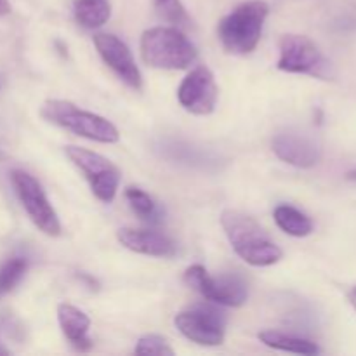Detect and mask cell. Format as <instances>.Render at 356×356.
Masks as SVG:
<instances>
[{"label":"cell","mask_w":356,"mask_h":356,"mask_svg":"<svg viewBox=\"0 0 356 356\" xmlns=\"http://www.w3.org/2000/svg\"><path fill=\"white\" fill-rule=\"evenodd\" d=\"M221 225L233 250L250 266H273L284 257L280 247L268 238L264 229L250 216L228 209L221 214Z\"/></svg>","instance_id":"obj_1"},{"label":"cell","mask_w":356,"mask_h":356,"mask_svg":"<svg viewBox=\"0 0 356 356\" xmlns=\"http://www.w3.org/2000/svg\"><path fill=\"white\" fill-rule=\"evenodd\" d=\"M270 6L263 0L240 3L219 21L218 35L222 47L232 54H249L257 47Z\"/></svg>","instance_id":"obj_2"},{"label":"cell","mask_w":356,"mask_h":356,"mask_svg":"<svg viewBox=\"0 0 356 356\" xmlns=\"http://www.w3.org/2000/svg\"><path fill=\"white\" fill-rule=\"evenodd\" d=\"M141 56L159 70H184L197 59V49L176 26L149 28L141 37Z\"/></svg>","instance_id":"obj_3"},{"label":"cell","mask_w":356,"mask_h":356,"mask_svg":"<svg viewBox=\"0 0 356 356\" xmlns=\"http://www.w3.org/2000/svg\"><path fill=\"white\" fill-rule=\"evenodd\" d=\"M40 115L51 124L59 125L80 138L90 139V141L103 143V145H113L118 143L120 134L118 129L106 120L90 111L80 110L76 104L63 99H49L42 106Z\"/></svg>","instance_id":"obj_4"},{"label":"cell","mask_w":356,"mask_h":356,"mask_svg":"<svg viewBox=\"0 0 356 356\" xmlns=\"http://www.w3.org/2000/svg\"><path fill=\"white\" fill-rule=\"evenodd\" d=\"M66 155L89 181L90 190L104 204H111L120 186V170L103 155L80 146H66Z\"/></svg>","instance_id":"obj_5"},{"label":"cell","mask_w":356,"mask_h":356,"mask_svg":"<svg viewBox=\"0 0 356 356\" xmlns=\"http://www.w3.org/2000/svg\"><path fill=\"white\" fill-rule=\"evenodd\" d=\"M278 70L299 75H312L329 79L332 75L330 63L322 54L316 44L305 35L289 33L280 38V58Z\"/></svg>","instance_id":"obj_6"},{"label":"cell","mask_w":356,"mask_h":356,"mask_svg":"<svg viewBox=\"0 0 356 356\" xmlns=\"http://www.w3.org/2000/svg\"><path fill=\"white\" fill-rule=\"evenodd\" d=\"M10 181L31 222L45 235L58 236L61 233V222L52 205L49 204L40 183L24 170H13Z\"/></svg>","instance_id":"obj_7"},{"label":"cell","mask_w":356,"mask_h":356,"mask_svg":"<svg viewBox=\"0 0 356 356\" xmlns=\"http://www.w3.org/2000/svg\"><path fill=\"white\" fill-rule=\"evenodd\" d=\"M184 282L205 299L221 306L238 308L249 298L247 285L242 278L236 275H222L214 278L200 264H193L184 271Z\"/></svg>","instance_id":"obj_8"},{"label":"cell","mask_w":356,"mask_h":356,"mask_svg":"<svg viewBox=\"0 0 356 356\" xmlns=\"http://www.w3.org/2000/svg\"><path fill=\"white\" fill-rule=\"evenodd\" d=\"M174 325L186 339L200 346H219L225 341V313L211 305H197L177 313Z\"/></svg>","instance_id":"obj_9"},{"label":"cell","mask_w":356,"mask_h":356,"mask_svg":"<svg viewBox=\"0 0 356 356\" xmlns=\"http://www.w3.org/2000/svg\"><path fill=\"white\" fill-rule=\"evenodd\" d=\"M218 86L207 66L191 70L177 89L181 106L193 115H211L218 103Z\"/></svg>","instance_id":"obj_10"},{"label":"cell","mask_w":356,"mask_h":356,"mask_svg":"<svg viewBox=\"0 0 356 356\" xmlns=\"http://www.w3.org/2000/svg\"><path fill=\"white\" fill-rule=\"evenodd\" d=\"M94 45L99 52L101 59L127 83L132 89L139 90L143 86V76L136 65L132 52L129 51L127 45L118 37L110 33H97L94 35Z\"/></svg>","instance_id":"obj_11"},{"label":"cell","mask_w":356,"mask_h":356,"mask_svg":"<svg viewBox=\"0 0 356 356\" xmlns=\"http://www.w3.org/2000/svg\"><path fill=\"white\" fill-rule=\"evenodd\" d=\"M275 155L285 163L301 169L316 165L322 159V149L318 143L301 132H280L271 141Z\"/></svg>","instance_id":"obj_12"},{"label":"cell","mask_w":356,"mask_h":356,"mask_svg":"<svg viewBox=\"0 0 356 356\" xmlns=\"http://www.w3.org/2000/svg\"><path fill=\"white\" fill-rule=\"evenodd\" d=\"M117 238L125 249L143 256L153 257H172L176 256L177 247L169 236L148 229L122 228L117 232Z\"/></svg>","instance_id":"obj_13"},{"label":"cell","mask_w":356,"mask_h":356,"mask_svg":"<svg viewBox=\"0 0 356 356\" xmlns=\"http://www.w3.org/2000/svg\"><path fill=\"white\" fill-rule=\"evenodd\" d=\"M58 320L65 337L76 350L89 351L92 348V339L89 337L90 318L82 309L63 302L58 306Z\"/></svg>","instance_id":"obj_14"},{"label":"cell","mask_w":356,"mask_h":356,"mask_svg":"<svg viewBox=\"0 0 356 356\" xmlns=\"http://www.w3.org/2000/svg\"><path fill=\"white\" fill-rule=\"evenodd\" d=\"M259 341L263 344H266L268 348H273V350L278 351H287V353L306 356L320 353V348L315 343H312V341L287 336V334L277 332V330H263V332H259Z\"/></svg>","instance_id":"obj_15"},{"label":"cell","mask_w":356,"mask_h":356,"mask_svg":"<svg viewBox=\"0 0 356 356\" xmlns=\"http://www.w3.org/2000/svg\"><path fill=\"white\" fill-rule=\"evenodd\" d=\"M273 218L278 228L291 236L302 238V236H308L313 232L312 219L296 207H291V205H278L273 211Z\"/></svg>","instance_id":"obj_16"},{"label":"cell","mask_w":356,"mask_h":356,"mask_svg":"<svg viewBox=\"0 0 356 356\" xmlns=\"http://www.w3.org/2000/svg\"><path fill=\"white\" fill-rule=\"evenodd\" d=\"M73 13H75V19L82 26L94 30V28L103 26L110 19L111 6L108 0H75Z\"/></svg>","instance_id":"obj_17"},{"label":"cell","mask_w":356,"mask_h":356,"mask_svg":"<svg viewBox=\"0 0 356 356\" xmlns=\"http://www.w3.org/2000/svg\"><path fill=\"white\" fill-rule=\"evenodd\" d=\"M125 198H127L129 205L132 211L139 216V219L148 222H159L160 221V209L155 204L152 197L146 191L139 190V188H127L125 190Z\"/></svg>","instance_id":"obj_18"},{"label":"cell","mask_w":356,"mask_h":356,"mask_svg":"<svg viewBox=\"0 0 356 356\" xmlns=\"http://www.w3.org/2000/svg\"><path fill=\"white\" fill-rule=\"evenodd\" d=\"M28 270V263L23 257H10L0 264V298L13 291Z\"/></svg>","instance_id":"obj_19"},{"label":"cell","mask_w":356,"mask_h":356,"mask_svg":"<svg viewBox=\"0 0 356 356\" xmlns=\"http://www.w3.org/2000/svg\"><path fill=\"white\" fill-rule=\"evenodd\" d=\"M155 10L162 19L176 28H190L191 19L179 0H155Z\"/></svg>","instance_id":"obj_20"},{"label":"cell","mask_w":356,"mask_h":356,"mask_svg":"<svg viewBox=\"0 0 356 356\" xmlns=\"http://www.w3.org/2000/svg\"><path fill=\"white\" fill-rule=\"evenodd\" d=\"M136 355H156V356H172L174 350L167 344L163 337L156 334H148L138 341L134 348Z\"/></svg>","instance_id":"obj_21"},{"label":"cell","mask_w":356,"mask_h":356,"mask_svg":"<svg viewBox=\"0 0 356 356\" xmlns=\"http://www.w3.org/2000/svg\"><path fill=\"white\" fill-rule=\"evenodd\" d=\"M10 13V6L7 0H0V16H6Z\"/></svg>","instance_id":"obj_22"},{"label":"cell","mask_w":356,"mask_h":356,"mask_svg":"<svg viewBox=\"0 0 356 356\" xmlns=\"http://www.w3.org/2000/svg\"><path fill=\"white\" fill-rule=\"evenodd\" d=\"M350 302H351V306L356 309V287L350 292Z\"/></svg>","instance_id":"obj_23"},{"label":"cell","mask_w":356,"mask_h":356,"mask_svg":"<svg viewBox=\"0 0 356 356\" xmlns=\"http://www.w3.org/2000/svg\"><path fill=\"white\" fill-rule=\"evenodd\" d=\"M0 355H9V351H7L2 344H0Z\"/></svg>","instance_id":"obj_24"}]
</instances>
